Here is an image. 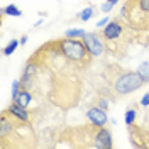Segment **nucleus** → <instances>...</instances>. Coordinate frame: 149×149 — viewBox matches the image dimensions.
<instances>
[{"instance_id":"nucleus-1","label":"nucleus","mask_w":149,"mask_h":149,"mask_svg":"<svg viewBox=\"0 0 149 149\" xmlns=\"http://www.w3.org/2000/svg\"><path fill=\"white\" fill-rule=\"evenodd\" d=\"M80 68L66 58L54 41L36 49L24 65L20 83L36 95V100L46 98L59 109H70L81 93Z\"/></svg>"},{"instance_id":"nucleus-2","label":"nucleus","mask_w":149,"mask_h":149,"mask_svg":"<svg viewBox=\"0 0 149 149\" xmlns=\"http://www.w3.org/2000/svg\"><path fill=\"white\" fill-rule=\"evenodd\" d=\"M144 85V80L137 71H130L122 68L117 63H107L102 70V83L97 86L98 95L107 97L109 100L115 102L120 97L134 93Z\"/></svg>"},{"instance_id":"nucleus-3","label":"nucleus","mask_w":149,"mask_h":149,"mask_svg":"<svg viewBox=\"0 0 149 149\" xmlns=\"http://www.w3.org/2000/svg\"><path fill=\"white\" fill-rule=\"evenodd\" d=\"M100 32H102L103 41H105L107 53L113 58H120V59L125 58L130 44H134V42H139L142 46L149 44L148 32H137L120 15L112 19L105 27L100 29Z\"/></svg>"},{"instance_id":"nucleus-4","label":"nucleus","mask_w":149,"mask_h":149,"mask_svg":"<svg viewBox=\"0 0 149 149\" xmlns=\"http://www.w3.org/2000/svg\"><path fill=\"white\" fill-rule=\"evenodd\" d=\"M59 139H65V144L70 148H97V149H110L113 148L112 134L105 125L98 127L92 122L80 125V127H70L63 132Z\"/></svg>"},{"instance_id":"nucleus-5","label":"nucleus","mask_w":149,"mask_h":149,"mask_svg":"<svg viewBox=\"0 0 149 149\" xmlns=\"http://www.w3.org/2000/svg\"><path fill=\"white\" fill-rule=\"evenodd\" d=\"M119 15L137 32H149V0H125Z\"/></svg>"},{"instance_id":"nucleus-6","label":"nucleus","mask_w":149,"mask_h":149,"mask_svg":"<svg viewBox=\"0 0 149 149\" xmlns=\"http://www.w3.org/2000/svg\"><path fill=\"white\" fill-rule=\"evenodd\" d=\"M81 39H83L88 53H90L93 58H100L103 53H107V47H105V41H103L102 32H85V36L81 37Z\"/></svg>"},{"instance_id":"nucleus-7","label":"nucleus","mask_w":149,"mask_h":149,"mask_svg":"<svg viewBox=\"0 0 149 149\" xmlns=\"http://www.w3.org/2000/svg\"><path fill=\"white\" fill-rule=\"evenodd\" d=\"M3 112H7L9 115L15 117V119H19V120L31 122V124H32V113H34V110H29L27 107H22V105H19L15 100H12V103H10V105H9V107H7Z\"/></svg>"},{"instance_id":"nucleus-8","label":"nucleus","mask_w":149,"mask_h":149,"mask_svg":"<svg viewBox=\"0 0 149 149\" xmlns=\"http://www.w3.org/2000/svg\"><path fill=\"white\" fill-rule=\"evenodd\" d=\"M85 115H86V120L92 122L93 125H98V127L107 125V122H109V115H107V112L103 110V109H100L98 105L90 107Z\"/></svg>"},{"instance_id":"nucleus-9","label":"nucleus","mask_w":149,"mask_h":149,"mask_svg":"<svg viewBox=\"0 0 149 149\" xmlns=\"http://www.w3.org/2000/svg\"><path fill=\"white\" fill-rule=\"evenodd\" d=\"M14 100H15L19 105H22V107H27V109H29V105L36 100V95L31 92V90H27V88H22Z\"/></svg>"},{"instance_id":"nucleus-10","label":"nucleus","mask_w":149,"mask_h":149,"mask_svg":"<svg viewBox=\"0 0 149 149\" xmlns=\"http://www.w3.org/2000/svg\"><path fill=\"white\" fill-rule=\"evenodd\" d=\"M137 110H139V103H130L129 107H127V110L124 113V120H125V125L129 127L132 124H136L137 120Z\"/></svg>"},{"instance_id":"nucleus-11","label":"nucleus","mask_w":149,"mask_h":149,"mask_svg":"<svg viewBox=\"0 0 149 149\" xmlns=\"http://www.w3.org/2000/svg\"><path fill=\"white\" fill-rule=\"evenodd\" d=\"M95 12H97V7H95V5H88L86 9H83L80 14H78V17L76 19L81 20V22H88V20L95 15Z\"/></svg>"},{"instance_id":"nucleus-12","label":"nucleus","mask_w":149,"mask_h":149,"mask_svg":"<svg viewBox=\"0 0 149 149\" xmlns=\"http://www.w3.org/2000/svg\"><path fill=\"white\" fill-rule=\"evenodd\" d=\"M2 14H3V15H12V17H20V15H22V10L19 9L17 5L10 3V5H7V7L2 9Z\"/></svg>"},{"instance_id":"nucleus-13","label":"nucleus","mask_w":149,"mask_h":149,"mask_svg":"<svg viewBox=\"0 0 149 149\" xmlns=\"http://www.w3.org/2000/svg\"><path fill=\"white\" fill-rule=\"evenodd\" d=\"M137 73H139V76L144 80V83H149V61L141 63L139 68H137Z\"/></svg>"},{"instance_id":"nucleus-14","label":"nucleus","mask_w":149,"mask_h":149,"mask_svg":"<svg viewBox=\"0 0 149 149\" xmlns=\"http://www.w3.org/2000/svg\"><path fill=\"white\" fill-rule=\"evenodd\" d=\"M19 44H20V41H17V39H12L9 44H7V46L2 49V54H3V56H10V54H14V53H15V49L19 47Z\"/></svg>"},{"instance_id":"nucleus-15","label":"nucleus","mask_w":149,"mask_h":149,"mask_svg":"<svg viewBox=\"0 0 149 149\" xmlns=\"http://www.w3.org/2000/svg\"><path fill=\"white\" fill-rule=\"evenodd\" d=\"M66 37H74V39H81L85 36V31L83 29H68L65 32Z\"/></svg>"},{"instance_id":"nucleus-16","label":"nucleus","mask_w":149,"mask_h":149,"mask_svg":"<svg viewBox=\"0 0 149 149\" xmlns=\"http://www.w3.org/2000/svg\"><path fill=\"white\" fill-rule=\"evenodd\" d=\"M109 103H110V100H109L107 97H103V95H98V97L95 98V105H98L103 110H109Z\"/></svg>"},{"instance_id":"nucleus-17","label":"nucleus","mask_w":149,"mask_h":149,"mask_svg":"<svg viewBox=\"0 0 149 149\" xmlns=\"http://www.w3.org/2000/svg\"><path fill=\"white\" fill-rule=\"evenodd\" d=\"M22 90V83H20V80H15V81H12V100L15 98L19 95V92Z\"/></svg>"},{"instance_id":"nucleus-18","label":"nucleus","mask_w":149,"mask_h":149,"mask_svg":"<svg viewBox=\"0 0 149 149\" xmlns=\"http://www.w3.org/2000/svg\"><path fill=\"white\" fill-rule=\"evenodd\" d=\"M113 5H115V3H112V2H109V0H105L100 9H102V12H110V10L113 9Z\"/></svg>"},{"instance_id":"nucleus-19","label":"nucleus","mask_w":149,"mask_h":149,"mask_svg":"<svg viewBox=\"0 0 149 149\" xmlns=\"http://www.w3.org/2000/svg\"><path fill=\"white\" fill-rule=\"evenodd\" d=\"M139 105H141V107H144V109H148V107H149V92L146 93V95H144L142 98H141Z\"/></svg>"},{"instance_id":"nucleus-20","label":"nucleus","mask_w":149,"mask_h":149,"mask_svg":"<svg viewBox=\"0 0 149 149\" xmlns=\"http://www.w3.org/2000/svg\"><path fill=\"white\" fill-rule=\"evenodd\" d=\"M112 19L109 17V15H107V17H103L102 20H98V24H97V27L98 29H102V27H105V26H107V24H109V22H110Z\"/></svg>"},{"instance_id":"nucleus-21","label":"nucleus","mask_w":149,"mask_h":149,"mask_svg":"<svg viewBox=\"0 0 149 149\" xmlns=\"http://www.w3.org/2000/svg\"><path fill=\"white\" fill-rule=\"evenodd\" d=\"M29 41V36L27 34H24V36L20 37V44H22V46H26V42H27Z\"/></svg>"},{"instance_id":"nucleus-22","label":"nucleus","mask_w":149,"mask_h":149,"mask_svg":"<svg viewBox=\"0 0 149 149\" xmlns=\"http://www.w3.org/2000/svg\"><path fill=\"white\" fill-rule=\"evenodd\" d=\"M144 127L149 130V113H146V117H144Z\"/></svg>"},{"instance_id":"nucleus-23","label":"nucleus","mask_w":149,"mask_h":149,"mask_svg":"<svg viewBox=\"0 0 149 149\" xmlns=\"http://www.w3.org/2000/svg\"><path fill=\"white\" fill-rule=\"evenodd\" d=\"M109 2H112V3H117V2H120V0H109Z\"/></svg>"}]
</instances>
